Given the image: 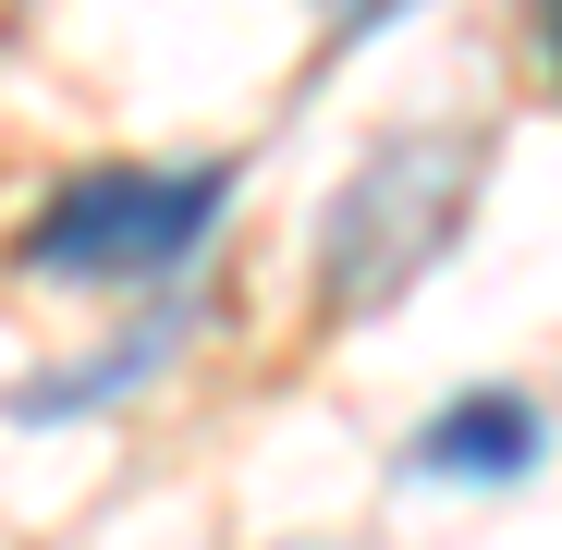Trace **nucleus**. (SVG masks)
<instances>
[{
	"label": "nucleus",
	"mask_w": 562,
	"mask_h": 550,
	"mask_svg": "<svg viewBox=\"0 0 562 550\" xmlns=\"http://www.w3.org/2000/svg\"><path fill=\"white\" fill-rule=\"evenodd\" d=\"M477 183H490V147L464 135V123L380 135V147L355 159V183L318 209V306L330 318H392L428 269L464 245Z\"/></svg>",
	"instance_id": "obj_1"
},
{
	"label": "nucleus",
	"mask_w": 562,
	"mask_h": 550,
	"mask_svg": "<svg viewBox=\"0 0 562 550\" xmlns=\"http://www.w3.org/2000/svg\"><path fill=\"white\" fill-rule=\"evenodd\" d=\"M233 209V159H99L13 233L25 282H171Z\"/></svg>",
	"instance_id": "obj_2"
},
{
	"label": "nucleus",
	"mask_w": 562,
	"mask_h": 550,
	"mask_svg": "<svg viewBox=\"0 0 562 550\" xmlns=\"http://www.w3.org/2000/svg\"><path fill=\"white\" fill-rule=\"evenodd\" d=\"M538 452H550V416L526 392H452L404 440V465L440 478V490H514V478H538Z\"/></svg>",
	"instance_id": "obj_3"
},
{
	"label": "nucleus",
	"mask_w": 562,
	"mask_h": 550,
	"mask_svg": "<svg viewBox=\"0 0 562 550\" xmlns=\"http://www.w3.org/2000/svg\"><path fill=\"white\" fill-rule=\"evenodd\" d=\"M171 343H183V306H159V318H135L111 355H86V367H61V380H25L13 392V416L25 428H61V416H99V404H123V392H147L159 367H171Z\"/></svg>",
	"instance_id": "obj_4"
},
{
	"label": "nucleus",
	"mask_w": 562,
	"mask_h": 550,
	"mask_svg": "<svg viewBox=\"0 0 562 550\" xmlns=\"http://www.w3.org/2000/svg\"><path fill=\"white\" fill-rule=\"evenodd\" d=\"M416 0H318V37L330 49H355V37H380V25H404Z\"/></svg>",
	"instance_id": "obj_5"
},
{
	"label": "nucleus",
	"mask_w": 562,
	"mask_h": 550,
	"mask_svg": "<svg viewBox=\"0 0 562 550\" xmlns=\"http://www.w3.org/2000/svg\"><path fill=\"white\" fill-rule=\"evenodd\" d=\"M550 74H562V0H550Z\"/></svg>",
	"instance_id": "obj_6"
}]
</instances>
